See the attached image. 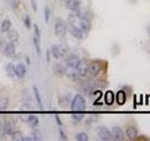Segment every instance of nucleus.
Instances as JSON below:
<instances>
[{
	"instance_id": "a211bd4d",
	"label": "nucleus",
	"mask_w": 150,
	"mask_h": 141,
	"mask_svg": "<svg viewBox=\"0 0 150 141\" xmlns=\"http://www.w3.org/2000/svg\"><path fill=\"white\" fill-rule=\"evenodd\" d=\"M39 122H40L39 118H38L37 116L30 115L27 118V123L31 127V128H36V127L39 125Z\"/></svg>"
},
{
	"instance_id": "412c9836",
	"label": "nucleus",
	"mask_w": 150,
	"mask_h": 141,
	"mask_svg": "<svg viewBox=\"0 0 150 141\" xmlns=\"http://www.w3.org/2000/svg\"><path fill=\"white\" fill-rule=\"evenodd\" d=\"M3 133L6 135H12L13 134H15L16 132L12 127V125H11L9 123H6L3 127Z\"/></svg>"
},
{
	"instance_id": "2eb2a0df",
	"label": "nucleus",
	"mask_w": 150,
	"mask_h": 141,
	"mask_svg": "<svg viewBox=\"0 0 150 141\" xmlns=\"http://www.w3.org/2000/svg\"><path fill=\"white\" fill-rule=\"evenodd\" d=\"M115 100H116L117 103H118L119 105H123L124 103H126V101H127V95H126L125 91H123V90L117 91Z\"/></svg>"
},
{
	"instance_id": "cd10ccee",
	"label": "nucleus",
	"mask_w": 150,
	"mask_h": 141,
	"mask_svg": "<svg viewBox=\"0 0 150 141\" xmlns=\"http://www.w3.org/2000/svg\"><path fill=\"white\" fill-rule=\"evenodd\" d=\"M83 117L84 115L83 113H74V114H72V119L75 121H81L83 119Z\"/></svg>"
},
{
	"instance_id": "c85d7f7f",
	"label": "nucleus",
	"mask_w": 150,
	"mask_h": 141,
	"mask_svg": "<svg viewBox=\"0 0 150 141\" xmlns=\"http://www.w3.org/2000/svg\"><path fill=\"white\" fill-rule=\"evenodd\" d=\"M25 26L27 29H29V28L31 27V19L28 15L25 16Z\"/></svg>"
},
{
	"instance_id": "6e6552de",
	"label": "nucleus",
	"mask_w": 150,
	"mask_h": 141,
	"mask_svg": "<svg viewBox=\"0 0 150 141\" xmlns=\"http://www.w3.org/2000/svg\"><path fill=\"white\" fill-rule=\"evenodd\" d=\"M112 139H115V140L119 141V140L124 139L123 130H122L118 126H115L114 128L112 129Z\"/></svg>"
},
{
	"instance_id": "39448f33",
	"label": "nucleus",
	"mask_w": 150,
	"mask_h": 141,
	"mask_svg": "<svg viewBox=\"0 0 150 141\" xmlns=\"http://www.w3.org/2000/svg\"><path fill=\"white\" fill-rule=\"evenodd\" d=\"M80 58L78 56L74 55V54H70V55H67L65 58V63H66V67H73L76 68L77 65L80 61Z\"/></svg>"
},
{
	"instance_id": "4468645a",
	"label": "nucleus",
	"mask_w": 150,
	"mask_h": 141,
	"mask_svg": "<svg viewBox=\"0 0 150 141\" xmlns=\"http://www.w3.org/2000/svg\"><path fill=\"white\" fill-rule=\"evenodd\" d=\"M54 72L56 75H57V76L63 77L66 73V67H64L62 64L56 63L54 66Z\"/></svg>"
},
{
	"instance_id": "dca6fc26",
	"label": "nucleus",
	"mask_w": 150,
	"mask_h": 141,
	"mask_svg": "<svg viewBox=\"0 0 150 141\" xmlns=\"http://www.w3.org/2000/svg\"><path fill=\"white\" fill-rule=\"evenodd\" d=\"M6 73L8 77L13 78L16 75V70H15V65L13 63H8L6 66Z\"/></svg>"
},
{
	"instance_id": "9d476101",
	"label": "nucleus",
	"mask_w": 150,
	"mask_h": 141,
	"mask_svg": "<svg viewBox=\"0 0 150 141\" xmlns=\"http://www.w3.org/2000/svg\"><path fill=\"white\" fill-rule=\"evenodd\" d=\"M16 70V76L18 78H23L26 73V67L23 63H19L15 66Z\"/></svg>"
},
{
	"instance_id": "4be33fe9",
	"label": "nucleus",
	"mask_w": 150,
	"mask_h": 141,
	"mask_svg": "<svg viewBox=\"0 0 150 141\" xmlns=\"http://www.w3.org/2000/svg\"><path fill=\"white\" fill-rule=\"evenodd\" d=\"M51 54L55 59H59L61 58V54H60V51H59V48H58V45L54 44L53 46H52Z\"/></svg>"
},
{
	"instance_id": "7ed1b4c3",
	"label": "nucleus",
	"mask_w": 150,
	"mask_h": 141,
	"mask_svg": "<svg viewBox=\"0 0 150 141\" xmlns=\"http://www.w3.org/2000/svg\"><path fill=\"white\" fill-rule=\"evenodd\" d=\"M97 134L101 140L104 141H110L112 140V135L110 130L105 126H98L97 129Z\"/></svg>"
},
{
	"instance_id": "bb28decb",
	"label": "nucleus",
	"mask_w": 150,
	"mask_h": 141,
	"mask_svg": "<svg viewBox=\"0 0 150 141\" xmlns=\"http://www.w3.org/2000/svg\"><path fill=\"white\" fill-rule=\"evenodd\" d=\"M50 16H51V11L49 7H45L44 9V18H45V23L48 24L50 21Z\"/></svg>"
},
{
	"instance_id": "9b49d317",
	"label": "nucleus",
	"mask_w": 150,
	"mask_h": 141,
	"mask_svg": "<svg viewBox=\"0 0 150 141\" xmlns=\"http://www.w3.org/2000/svg\"><path fill=\"white\" fill-rule=\"evenodd\" d=\"M137 135H138V131H137V129H136L134 126L127 127V129H126V135H127V137H128L129 139H130V140L135 139L136 137H137Z\"/></svg>"
},
{
	"instance_id": "f704fd0d",
	"label": "nucleus",
	"mask_w": 150,
	"mask_h": 141,
	"mask_svg": "<svg viewBox=\"0 0 150 141\" xmlns=\"http://www.w3.org/2000/svg\"><path fill=\"white\" fill-rule=\"evenodd\" d=\"M25 60H26V63L29 65L30 64V59H29V58H28V56H25Z\"/></svg>"
},
{
	"instance_id": "6ab92c4d",
	"label": "nucleus",
	"mask_w": 150,
	"mask_h": 141,
	"mask_svg": "<svg viewBox=\"0 0 150 141\" xmlns=\"http://www.w3.org/2000/svg\"><path fill=\"white\" fill-rule=\"evenodd\" d=\"M11 27V22L8 19H5L2 21L1 25H0V30L2 33H7Z\"/></svg>"
},
{
	"instance_id": "5701e85b",
	"label": "nucleus",
	"mask_w": 150,
	"mask_h": 141,
	"mask_svg": "<svg viewBox=\"0 0 150 141\" xmlns=\"http://www.w3.org/2000/svg\"><path fill=\"white\" fill-rule=\"evenodd\" d=\"M8 99L7 97H3L0 99V109L1 110H6L8 107Z\"/></svg>"
},
{
	"instance_id": "ddd939ff",
	"label": "nucleus",
	"mask_w": 150,
	"mask_h": 141,
	"mask_svg": "<svg viewBox=\"0 0 150 141\" xmlns=\"http://www.w3.org/2000/svg\"><path fill=\"white\" fill-rule=\"evenodd\" d=\"M65 74L70 79H77L80 77L78 73H77L76 68H73V67H66V73Z\"/></svg>"
},
{
	"instance_id": "c9c22d12",
	"label": "nucleus",
	"mask_w": 150,
	"mask_h": 141,
	"mask_svg": "<svg viewBox=\"0 0 150 141\" xmlns=\"http://www.w3.org/2000/svg\"><path fill=\"white\" fill-rule=\"evenodd\" d=\"M0 25H1V22H0Z\"/></svg>"
},
{
	"instance_id": "f03ea898",
	"label": "nucleus",
	"mask_w": 150,
	"mask_h": 141,
	"mask_svg": "<svg viewBox=\"0 0 150 141\" xmlns=\"http://www.w3.org/2000/svg\"><path fill=\"white\" fill-rule=\"evenodd\" d=\"M54 34L58 38H64L67 34V25L63 19H56L54 24Z\"/></svg>"
},
{
	"instance_id": "c756f323",
	"label": "nucleus",
	"mask_w": 150,
	"mask_h": 141,
	"mask_svg": "<svg viewBox=\"0 0 150 141\" xmlns=\"http://www.w3.org/2000/svg\"><path fill=\"white\" fill-rule=\"evenodd\" d=\"M34 32H35V36L37 38H39V39H40V30L39 26H38L37 24L34 25Z\"/></svg>"
},
{
	"instance_id": "7c9ffc66",
	"label": "nucleus",
	"mask_w": 150,
	"mask_h": 141,
	"mask_svg": "<svg viewBox=\"0 0 150 141\" xmlns=\"http://www.w3.org/2000/svg\"><path fill=\"white\" fill-rule=\"evenodd\" d=\"M30 3H31V7H32L33 11L36 12L38 11V4H37V1H36V0H30Z\"/></svg>"
},
{
	"instance_id": "a878e982",
	"label": "nucleus",
	"mask_w": 150,
	"mask_h": 141,
	"mask_svg": "<svg viewBox=\"0 0 150 141\" xmlns=\"http://www.w3.org/2000/svg\"><path fill=\"white\" fill-rule=\"evenodd\" d=\"M58 48H59V51H60V54H61V56H67L68 52H69V47L65 44H59L58 45Z\"/></svg>"
},
{
	"instance_id": "20e7f679",
	"label": "nucleus",
	"mask_w": 150,
	"mask_h": 141,
	"mask_svg": "<svg viewBox=\"0 0 150 141\" xmlns=\"http://www.w3.org/2000/svg\"><path fill=\"white\" fill-rule=\"evenodd\" d=\"M76 70H77V73L79 74L80 77H83L86 76L87 72H88V62L86 59H80L79 63L76 67Z\"/></svg>"
},
{
	"instance_id": "0eeeda50",
	"label": "nucleus",
	"mask_w": 150,
	"mask_h": 141,
	"mask_svg": "<svg viewBox=\"0 0 150 141\" xmlns=\"http://www.w3.org/2000/svg\"><path fill=\"white\" fill-rule=\"evenodd\" d=\"M101 70V65L100 63L97 62V61H93L90 64H88V73L93 76H97V75L100 73Z\"/></svg>"
},
{
	"instance_id": "72a5a7b5",
	"label": "nucleus",
	"mask_w": 150,
	"mask_h": 141,
	"mask_svg": "<svg viewBox=\"0 0 150 141\" xmlns=\"http://www.w3.org/2000/svg\"><path fill=\"white\" fill-rule=\"evenodd\" d=\"M55 120H56V122H57V124H58L59 126L62 125V120H60V118H59L58 115H55Z\"/></svg>"
},
{
	"instance_id": "f3484780",
	"label": "nucleus",
	"mask_w": 150,
	"mask_h": 141,
	"mask_svg": "<svg viewBox=\"0 0 150 141\" xmlns=\"http://www.w3.org/2000/svg\"><path fill=\"white\" fill-rule=\"evenodd\" d=\"M104 101H105V103L108 105H112V103L115 102V94L111 90H108L105 95H104Z\"/></svg>"
},
{
	"instance_id": "423d86ee",
	"label": "nucleus",
	"mask_w": 150,
	"mask_h": 141,
	"mask_svg": "<svg viewBox=\"0 0 150 141\" xmlns=\"http://www.w3.org/2000/svg\"><path fill=\"white\" fill-rule=\"evenodd\" d=\"M4 54L8 58H14V56H15V55H16V47H15V44H14L13 42H11V41L8 42V43L5 45Z\"/></svg>"
},
{
	"instance_id": "473e14b6",
	"label": "nucleus",
	"mask_w": 150,
	"mask_h": 141,
	"mask_svg": "<svg viewBox=\"0 0 150 141\" xmlns=\"http://www.w3.org/2000/svg\"><path fill=\"white\" fill-rule=\"evenodd\" d=\"M46 61H47V63L51 62V56H50V51L49 50L46 51Z\"/></svg>"
},
{
	"instance_id": "393cba45",
	"label": "nucleus",
	"mask_w": 150,
	"mask_h": 141,
	"mask_svg": "<svg viewBox=\"0 0 150 141\" xmlns=\"http://www.w3.org/2000/svg\"><path fill=\"white\" fill-rule=\"evenodd\" d=\"M75 139L77 141H87L88 135H87V134L83 133V132H81V133L76 134V135H75Z\"/></svg>"
},
{
	"instance_id": "1a4fd4ad",
	"label": "nucleus",
	"mask_w": 150,
	"mask_h": 141,
	"mask_svg": "<svg viewBox=\"0 0 150 141\" xmlns=\"http://www.w3.org/2000/svg\"><path fill=\"white\" fill-rule=\"evenodd\" d=\"M80 6H81V2L79 0H67L66 1V7L73 12L79 11Z\"/></svg>"
},
{
	"instance_id": "f8f14e48",
	"label": "nucleus",
	"mask_w": 150,
	"mask_h": 141,
	"mask_svg": "<svg viewBox=\"0 0 150 141\" xmlns=\"http://www.w3.org/2000/svg\"><path fill=\"white\" fill-rule=\"evenodd\" d=\"M7 37L8 41L11 42H13V43H15L19 41V33L16 29H9L7 32Z\"/></svg>"
},
{
	"instance_id": "f257e3e1",
	"label": "nucleus",
	"mask_w": 150,
	"mask_h": 141,
	"mask_svg": "<svg viewBox=\"0 0 150 141\" xmlns=\"http://www.w3.org/2000/svg\"><path fill=\"white\" fill-rule=\"evenodd\" d=\"M86 99L83 98V95L81 94H76L74 96V98L71 101V105H70V108H71L72 111H76V112H81L86 110Z\"/></svg>"
},
{
	"instance_id": "aec40b11",
	"label": "nucleus",
	"mask_w": 150,
	"mask_h": 141,
	"mask_svg": "<svg viewBox=\"0 0 150 141\" xmlns=\"http://www.w3.org/2000/svg\"><path fill=\"white\" fill-rule=\"evenodd\" d=\"M33 92H34V95H35V99L38 103V105H39L40 108H42V101H41V96H40V90L38 87L36 85H33Z\"/></svg>"
},
{
	"instance_id": "2f4dec72",
	"label": "nucleus",
	"mask_w": 150,
	"mask_h": 141,
	"mask_svg": "<svg viewBox=\"0 0 150 141\" xmlns=\"http://www.w3.org/2000/svg\"><path fill=\"white\" fill-rule=\"evenodd\" d=\"M59 134H60V136H61V138H62L63 140H67V136H66V135L64 134V131L62 129H59Z\"/></svg>"
},
{
	"instance_id": "b1692460",
	"label": "nucleus",
	"mask_w": 150,
	"mask_h": 141,
	"mask_svg": "<svg viewBox=\"0 0 150 141\" xmlns=\"http://www.w3.org/2000/svg\"><path fill=\"white\" fill-rule=\"evenodd\" d=\"M33 43H34L35 49H36V52L38 53V55H40V41L39 38L34 36V38H33Z\"/></svg>"
}]
</instances>
